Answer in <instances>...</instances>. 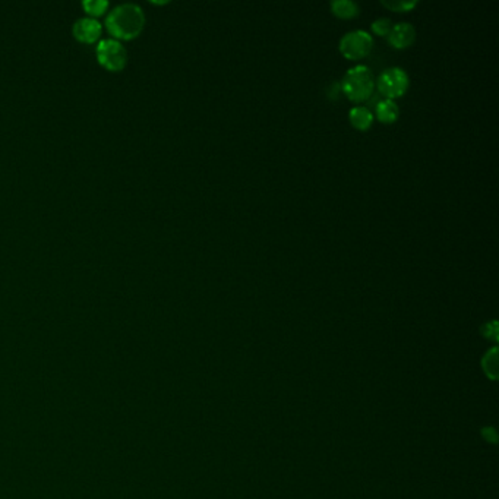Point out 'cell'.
Masks as SVG:
<instances>
[{
    "label": "cell",
    "mask_w": 499,
    "mask_h": 499,
    "mask_svg": "<svg viewBox=\"0 0 499 499\" xmlns=\"http://www.w3.org/2000/svg\"><path fill=\"white\" fill-rule=\"evenodd\" d=\"M106 28L117 42H129L143 32L145 27V13L135 4L116 6L106 18Z\"/></svg>",
    "instance_id": "1"
},
{
    "label": "cell",
    "mask_w": 499,
    "mask_h": 499,
    "mask_svg": "<svg viewBox=\"0 0 499 499\" xmlns=\"http://www.w3.org/2000/svg\"><path fill=\"white\" fill-rule=\"evenodd\" d=\"M340 85L343 94H346L353 102H363V100L371 97L373 91V73L366 65H356L346 72Z\"/></svg>",
    "instance_id": "2"
},
{
    "label": "cell",
    "mask_w": 499,
    "mask_h": 499,
    "mask_svg": "<svg viewBox=\"0 0 499 499\" xmlns=\"http://www.w3.org/2000/svg\"><path fill=\"white\" fill-rule=\"evenodd\" d=\"M95 54L98 64L110 72H121L128 65V52L125 46L114 38L100 40Z\"/></svg>",
    "instance_id": "3"
},
{
    "label": "cell",
    "mask_w": 499,
    "mask_h": 499,
    "mask_svg": "<svg viewBox=\"0 0 499 499\" xmlns=\"http://www.w3.org/2000/svg\"><path fill=\"white\" fill-rule=\"evenodd\" d=\"M376 85L387 98L394 100L409 88V75L402 68H388L378 76Z\"/></svg>",
    "instance_id": "4"
},
{
    "label": "cell",
    "mask_w": 499,
    "mask_h": 499,
    "mask_svg": "<svg viewBox=\"0 0 499 499\" xmlns=\"http://www.w3.org/2000/svg\"><path fill=\"white\" fill-rule=\"evenodd\" d=\"M373 44L371 34L365 30H354L343 35L340 40V50L342 53L351 61L365 57Z\"/></svg>",
    "instance_id": "5"
},
{
    "label": "cell",
    "mask_w": 499,
    "mask_h": 499,
    "mask_svg": "<svg viewBox=\"0 0 499 499\" xmlns=\"http://www.w3.org/2000/svg\"><path fill=\"white\" fill-rule=\"evenodd\" d=\"M72 34L79 43L94 44L95 42H98L100 38H102L103 25L100 24L97 19L90 18V16L79 18L78 21L73 24Z\"/></svg>",
    "instance_id": "6"
},
{
    "label": "cell",
    "mask_w": 499,
    "mask_h": 499,
    "mask_svg": "<svg viewBox=\"0 0 499 499\" xmlns=\"http://www.w3.org/2000/svg\"><path fill=\"white\" fill-rule=\"evenodd\" d=\"M388 37V42L391 46L397 49H406L409 47L416 38V30L411 24L409 23H398L392 25Z\"/></svg>",
    "instance_id": "7"
},
{
    "label": "cell",
    "mask_w": 499,
    "mask_h": 499,
    "mask_svg": "<svg viewBox=\"0 0 499 499\" xmlns=\"http://www.w3.org/2000/svg\"><path fill=\"white\" fill-rule=\"evenodd\" d=\"M375 114L378 117L379 122L383 124H392L397 121L398 114H400V110H398L397 103L394 100L385 98L383 102H379L375 107Z\"/></svg>",
    "instance_id": "8"
},
{
    "label": "cell",
    "mask_w": 499,
    "mask_h": 499,
    "mask_svg": "<svg viewBox=\"0 0 499 499\" xmlns=\"http://www.w3.org/2000/svg\"><path fill=\"white\" fill-rule=\"evenodd\" d=\"M351 125L359 131H366L373 122V113L365 106H356L349 112Z\"/></svg>",
    "instance_id": "9"
},
{
    "label": "cell",
    "mask_w": 499,
    "mask_h": 499,
    "mask_svg": "<svg viewBox=\"0 0 499 499\" xmlns=\"http://www.w3.org/2000/svg\"><path fill=\"white\" fill-rule=\"evenodd\" d=\"M331 9L340 18H353L359 13V5L353 0H332Z\"/></svg>",
    "instance_id": "10"
},
{
    "label": "cell",
    "mask_w": 499,
    "mask_h": 499,
    "mask_svg": "<svg viewBox=\"0 0 499 499\" xmlns=\"http://www.w3.org/2000/svg\"><path fill=\"white\" fill-rule=\"evenodd\" d=\"M83 8L90 15V18L95 19L104 15V12L109 9V2L107 0H84Z\"/></svg>",
    "instance_id": "11"
},
{
    "label": "cell",
    "mask_w": 499,
    "mask_h": 499,
    "mask_svg": "<svg viewBox=\"0 0 499 499\" xmlns=\"http://www.w3.org/2000/svg\"><path fill=\"white\" fill-rule=\"evenodd\" d=\"M381 4L395 12H407L417 5V0H383Z\"/></svg>",
    "instance_id": "12"
},
{
    "label": "cell",
    "mask_w": 499,
    "mask_h": 499,
    "mask_svg": "<svg viewBox=\"0 0 499 499\" xmlns=\"http://www.w3.org/2000/svg\"><path fill=\"white\" fill-rule=\"evenodd\" d=\"M392 28V23H391V19L390 18H385V16H381V18H378L375 19V21L372 23V31L378 35H384L387 37L390 34Z\"/></svg>",
    "instance_id": "13"
}]
</instances>
